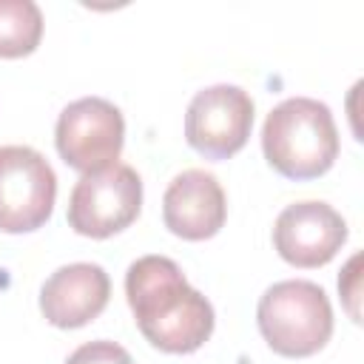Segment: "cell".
Segmentation results:
<instances>
[{
  "mask_svg": "<svg viewBox=\"0 0 364 364\" xmlns=\"http://www.w3.org/2000/svg\"><path fill=\"white\" fill-rule=\"evenodd\" d=\"M65 364H134V358L128 355L125 347H119L117 341H108V338H97V341H88L82 347H77Z\"/></svg>",
  "mask_w": 364,
  "mask_h": 364,
  "instance_id": "12",
  "label": "cell"
},
{
  "mask_svg": "<svg viewBox=\"0 0 364 364\" xmlns=\"http://www.w3.org/2000/svg\"><path fill=\"white\" fill-rule=\"evenodd\" d=\"M142 208V179L125 165L114 162L97 173H82L68 196V225L80 236L108 239L125 230Z\"/></svg>",
  "mask_w": 364,
  "mask_h": 364,
  "instance_id": "4",
  "label": "cell"
},
{
  "mask_svg": "<svg viewBox=\"0 0 364 364\" xmlns=\"http://www.w3.org/2000/svg\"><path fill=\"white\" fill-rule=\"evenodd\" d=\"M253 128V100L239 85H208L185 114V139L208 159H228L245 148Z\"/></svg>",
  "mask_w": 364,
  "mask_h": 364,
  "instance_id": "7",
  "label": "cell"
},
{
  "mask_svg": "<svg viewBox=\"0 0 364 364\" xmlns=\"http://www.w3.org/2000/svg\"><path fill=\"white\" fill-rule=\"evenodd\" d=\"M57 199L48 159L28 145L0 148V230L28 233L46 225Z\"/></svg>",
  "mask_w": 364,
  "mask_h": 364,
  "instance_id": "6",
  "label": "cell"
},
{
  "mask_svg": "<svg viewBox=\"0 0 364 364\" xmlns=\"http://www.w3.org/2000/svg\"><path fill=\"white\" fill-rule=\"evenodd\" d=\"M358 262H361V256L355 253L350 262H347V267H344V273L338 276V290H341V296L347 299V310H350V316L358 321V307H355V299H358V273H355V267H358Z\"/></svg>",
  "mask_w": 364,
  "mask_h": 364,
  "instance_id": "13",
  "label": "cell"
},
{
  "mask_svg": "<svg viewBox=\"0 0 364 364\" xmlns=\"http://www.w3.org/2000/svg\"><path fill=\"white\" fill-rule=\"evenodd\" d=\"M225 216L228 202L219 179L199 168H188L173 176L162 196L165 228L191 242L216 236L225 225Z\"/></svg>",
  "mask_w": 364,
  "mask_h": 364,
  "instance_id": "10",
  "label": "cell"
},
{
  "mask_svg": "<svg viewBox=\"0 0 364 364\" xmlns=\"http://www.w3.org/2000/svg\"><path fill=\"white\" fill-rule=\"evenodd\" d=\"M111 296L108 273L94 262H71L57 267L40 287V310L46 321L63 330L94 321Z\"/></svg>",
  "mask_w": 364,
  "mask_h": 364,
  "instance_id": "9",
  "label": "cell"
},
{
  "mask_svg": "<svg viewBox=\"0 0 364 364\" xmlns=\"http://www.w3.org/2000/svg\"><path fill=\"white\" fill-rule=\"evenodd\" d=\"M125 139L122 111L102 97L68 102L54 128V142L65 165L80 173H97L119 159Z\"/></svg>",
  "mask_w": 364,
  "mask_h": 364,
  "instance_id": "5",
  "label": "cell"
},
{
  "mask_svg": "<svg viewBox=\"0 0 364 364\" xmlns=\"http://www.w3.org/2000/svg\"><path fill=\"white\" fill-rule=\"evenodd\" d=\"M264 159L287 179H316L338 156L333 111L313 97H287L264 119Z\"/></svg>",
  "mask_w": 364,
  "mask_h": 364,
  "instance_id": "2",
  "label": "cell"
},
{
  "mask_svg": "<svg viewBox=\"0 0 364 364\" xmlns=\"http://www.w3.org/2000/svg\"><path fill=\"white\" fill-rule=\"evenodd\" d=\"M43 37V11L34 0H0V57H26Z\"/></svg>",
  "mask_w": 364,
  "mask_h": 364,
  "instance_id": "11",
  "label": "cell"
},
{
  "mask_svg": "<svg viewBox=\"0 0 364 364\" xmlns=\"http://www.w3.org/2000/svg\"><path fill=\"white\" fill-rule=\"evenodd\" d=\"M347 242L344 216L327 202H296L287 205L273 225V245L279 256L296 267L327 264Z\"/></svg>",
  "mask_w": 364,
  "mask_h": 364,
  "instance_id": "8",
  "label": "cell"
},
{
  "mask_svg": "<svg viewBox=\"0 0 364 364\" xmlns=\"http://www.w3.org/2000/svg\"><path fill=\"white\" fill-rule=\"evenodd\" d=\"M139 333L165 353H193L213 333V307L168 256H139L125 273Z\"/></svg>",
  "mask_w": 364,
  "mask_h": 364,
  "instance_id": "1",
  "label": "cell"
},
{
  "mask_svg": "<svg viewBox=\"0 0 364 364\" xmlns=\"http://www.w3.org/2000/svg\"><path fill=\"white\" fill-rule=\"evenodd\" d=\"M259 333L273 353L304 358L318 353L333 336V307L316 282L284 279L270 284L256 307Z\"/></svg>",
  "mask_w": 364,
  "mask_h": 364,
  "instance_id": "3",
  "label": "cell"
}]
</instances>
